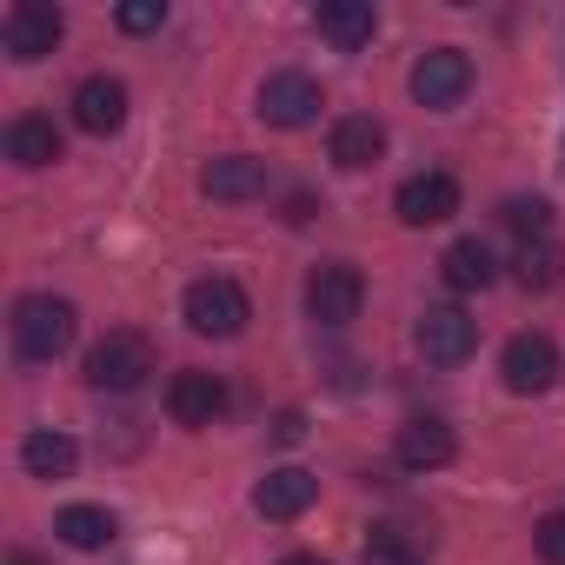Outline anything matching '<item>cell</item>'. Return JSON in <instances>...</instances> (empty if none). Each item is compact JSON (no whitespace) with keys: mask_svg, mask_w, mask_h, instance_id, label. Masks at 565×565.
Here are the masks:
<instances>
[{"mask_svg":"<svg viewBox=\"0 0 565 565\" xmlns=\"http://www.w3.org/2000/svg\"><path fill=\"white\" fill-rule=\"evenodd\" d=\"M8 333H14V353H21L28 366H54V360L81 340V313H74V300H61V294H21Z\"/></svg>","mask_w":565,"mask_h":565,"instance_id":"obj_1","label":"cell"},{"mask_svg":"<svg viewBox=\"0 0 565 565\" xmlns=\"http://www.w3.org/2000/svg\"><path fill=\"white\" fill-rule=\"evenodd\" d=\"M180 320H186L200 340H239V333H246V320H253V300H246L239 279L206 273V279H193V287H186Z\"/></svg>","mask_w":565,"mask_h":565,"instance_id":"obj_2","label":"cell"},{"mask_svg":"<svg viewBox=\"0 0 565 565\" xmlns=\"http://www.w3.org/2000/svg\"><path fill=\"white\" fill-rule=\"evenodd\" d=\"M153 340L147 333H134V327H114L94 353H87V386H100V393H140L147 380H153Z\"/></svg>","mask_w":565,"mask_h":565,"instance_id":"obj_3","label":"cell"},{"mask_svg":"<svg viewBox=\"0 0 565 565\" xmlns=\"http://www.w3.org/2000/svg\"><path fill=\"white\" fill-rule=\"evenodd\" d=\"M360 307H366V279H360L353 259H327V266L307 273V320H313V327L340 333V327L360 320Z\"/></svg>","mask_w":565,"mask_h":565,"instance_id":"obj_4","label":"cell"},{"mask_svg":"<svg viewBox=\"0 0 565 565\" xmlns=\"http://www.w3.org/2000/svg\"><path fill=\"white\" fill-rule=\"evenodd\" d=\"M61 34H67V14L47 8V0H14V8L0 14V47H8V61H21V67L47 61L61 47Z\"/></svg>","mask_w":565,"mask_h":565,"instance_id":"obj_5","label":"cell"},{"mask_svg":"<svg viewBox=\"0 0 565 565\" xmlns=\"http://www.w3.org/2000/svg\"><path fill=\"white\" fill-rule=\"evenodd\" d=\"M320 107H327V94H320V81L300 74V67H279V74H266V87H259V120L279 127V134L313 127Z\"/></svg>","mask_w":565,"mask_h":565,"instance_id":"obj_6","label":"cell"},{"mask_svg":"<svg viewBox=\"0 0 565 565\" xmlns=\"http://www.w3.org/2000/svg\"><path fill=\"white\" fill-rule=\"evenodd\" d=\"M466 94H472V61H466L459 47H433V54L413 61V100H419V107L452 114Z\"/></svg>","mask_w":565,"mask_h":565,"instance_id":"obj_7","label":"cell"},{"mask_svg":"<svg viewBox=\"0 0 565 565\" xmlns=\"http://www.w3.org/2000/svg\"><path fill=\"white\" fill-rule=\"evenodd\" d=\"M413 340H419V353L433 366H466L479 353V320H466L459 307H426L419 327H413Z\"/></svg>","mask_w":565,"mask_h":565,"instance_id":"obj_8","label":"cell"},{"mask_svg":"<svg viewBox=\"0 0 565 565\" xmlns=\"http://www.w3.org/2000/svg\"><path fill=\"white\" fill-rule=\"evenodd\" d=\"M226 406H233V393H226V380H220V373L186 366V373H173V380H167V419H173V426H213Z\"/></svg>","mask_w":565,"mask_h":565,"instance_id":"obj_9","label":"cell"},{"mask_svg":"<svg viewBox=\"0 0 565 565\" xmlns=\"http://www.w3.org/2000/svg\"><path fill=\"white\" fill-rule=\"evenodd\" d=\"M393 213H399L406 226H439V220H452V213H459V180H452V173H439V167H426V173L399 180Z\"/></svg>","mask_w":565,"mask_h":565,"instance_id":"obj_10","label":"cell"},{"mask_svg":"<svg viewBox=\"0 0 565 565\" xmlns=\"http://www.w3.org/2000/svg\"><path fill=\"white\" fill-rule=\"evenodd\" d=\"M499 380H505L512 393H545V386L558 380V347H552L545 333H512L505 353H499Z\"/></svg>","mask_w":565,"mask_h":565,"instance_id":"obj_11","label":"cell"},{"mask_svg":"<svg viewBox=\"0 0 565 565\" xmlns=\"http://www.w3.org/2000/svg\"><path fill=\"white\" fill-rule=\"evenodd\" d=\"M452 452H459V433H452L439 413L406 419L399 439H393V459H399L406 472H439V466H452Z\"/></svg>","mask_w":565,"mask_h":565,"instance_id":"obj_12","label":"cell"},{"mask_svg":"<svg viewBox=\"0 0 565 565\" xmlns=\"http://www.w3.org/2000/svg\"><path fill=\"white\" fill-rule=\"evenodd\" d=\"M74 127L94 134V140L120 134V127H127V81H114V74H87V81L74 87Z\"/></svg>","mask_w":565,"mask_h":565,"instance_id":"obj_13","label":"cell"},{"mask_svg":"<svg viewBox=\"0 0 565 565\" xmlns=\"http://www.w3.org/2000/svg\"><path fill=\"white\" fill-rule=\"evenodd\" d=\"M313 499H320V479H313L307 466H273V472L253 486V512H259V519H300Z\"/></svg>","mask_w":565,"mask_h":565,"instance_id":"obj_14","label":"cell"},{"mask_svg":"<svg viewBox=\"0 0 565 565\" xmlns=\"http://www.w3.org/2000/svg\"><path fill=\"white\" fill-rule=\"evenodd\" d=\"M0 147H8V160H14V167L41 173V167H54V160H61V127H54L47 114H14V120H8V134H0Z\"/></svg>","mask_w":565,"mask_h":565,"instance_id":"obj_15","label":"cell"},{"mask_svg":"<svg viewBox=\"0 0 565 565\" xmlns=\"http://www.w3.org/2000/svg\"><path fill=\"white\" fill-rule=\"evenodd\" d=\"M327 153H333L340 173H360V167H373V160L386 153V127H380L373 114H347V120H333Z\"/></svg>","mask_w":565,"mask_h":565,"instance_id":"obj_16","label":"cell"},{"mask_svg":"<svg viewBox=\"0 0 565 565\" xmlns=\"http://www.w3.org/2000/svg\"><path fill=\"white\" fill-rule=\"evenodd\" d=\"M360 558H366V565H426V558H433V539H426L419 525H406V519H373Z\"/></svg>","mask_w":565,"mask_h":565,"instance_id":"obj_17","label":"cell"},{"mask_svg":"<svg viewBox=\"0 0 565 565\" xmlns=\"http://www.w3.org/2000/svg\"><path fill=\"white\" fill-rule=\"evenodd\" d=\"M313 28H320V41H333L340 54H360V47L373 41L380 14H373V0H327V8L313 14Z\"/></svg>","mask_w":565,"mask_h":565,"instance_id":"obj_18","label":"cell"},{"mask_svg":"<svg viewBox=\"0 0 565 565\" xmlns=\"http://www.w3.org/2000/svg\"><path fill=\"white\" fill-rule=\"evenodd\" d=\"M439 279H446L452 294H486L492 279H499V259H492L486 239H452V246L439 253Z\"/></svg>","mask_w":565,"mask_h":565,"instance_id":"obj_19","label":"cell"},{"mask_svg":"<svg viewBox=\"0 0 565 565\" xmlns=\"http://www.w3.org/2000/svg\"><path fill=\"white\" fill-rule=\"evenodd\" d=\"M200 186H206V200H226V206H239V200H259V193H266V160L226 153V160H213V167L200 173Z\"/></svg>","mask_w":565,"mask_h":565,"instance_id":"obj_20","label":"cell"},{"mask_svg":"<svg viewBox=\"0 0 565 565\" xmlns=\"http://www.w3.org/2000/svg\"><path fill=\"white\" fill-rule=\"evenodd\" d=\"M21 466H28L34 479H74L81 446H74V433H61V426H34V433L21 439Z\"/></svg>","mask_w":565,"mask_h":565,"instance_id":"obj_21","label":"cell"},{"mask_svg":"<svg viewBox=\"0 0 565 565\" xmlns=\"http://www.w3.org/2000/svg\"><path fill=\"white\" fill-rule=\"evenodd\" d=\"M512 279H519L525 294H552L558 279H565V246H558V239H532V246H519Z\"/></svg>","mask_w":565,"mask_h":565,"instance_id":"obj_22","label":"cell"},{"mask_svg":"<svg viewBox=\"0 0 565 565\" xmlns=\"http://www.w3.org/2000/svg\"><path fill=\"white\" fill-rule=\"evenodd\" d=\"M54 532H61V545H74V552H100L120 525H114L107 505H67V512L54 519Z\"/></svg>","mask_w":565,"mask_h":565,"instance_id":"obj_23","label":"cell"},{"mask_svg":"<svg viewBox=\"0 0 565 565\" xmlns=\"http://www.w3.org/2000/svg\"><path fill=\"white\" fill-rule=\"evenodd\" d=\"M499 220L519 233V246H532V239H552V206H545L539 193H532V200H525V193H519V200H505V206H499Z\"/></svg>","mask_w":565,"mask_h":565,"instance_id":"obj_24","label":"cell"},{"mask_svg":"<svg viewBox=\"0 0 565 565\" xmlns=\"http://www.w3.org/2000/svg\"><path fill=\"white\" fill-rule=\"evenodd\" d=\"M120 34H160L167 28V0H127V8H114Z\"/></svg>","mask_w":565,"mask_h":565,"instance_id":"obj_25","label":"cell"},{"mask_svg":"<svg viewBox=\"0 0 565 565\" xmlns=\"http://www.w3.org/2000/svg\"><path fill=\"white\" fill-rule=\"evenodd\" d=\"M532 545H539L545 565H565V512H545L539 532H532Z\"/></svg>","mask_w":565,"mask_h":565,"instance_id":"obj_26","label":"cell"},{"mask_svg":"<svg viewBox=\"0 0 565 565\" xmlns=\"http://www.w3.org/2000/svg\"><path fill=\"white\" fill-rule=\"evenodd\" d=\"M266 433H273V446H300V439H307V413H294V406H287V413H273Z\"/></svg>","mask_w":565,"mask_h":565,"instance_id":"obj_27","label":"cell"},{"mask_svg":"<svg viewBox=\"0 0 565 565\" xmlns=\"http://www.w3.org/2000/svg\"><path fill=\"white\" fill-rule=\"evenodd\" d=\"M313 213H320V206H313V193H294V200H287V220H294V226H307Z\"/></svg>","mask_w":565,"mask_h":565,"instance_id":"obj_28","label":"cell"},{"mask_svg":"<svg viewBox=\"0 0 565 565\" xmlns=\"http://www.w3.org/2000/svg\"><path fill=\"white\" fill-rule=\"evenodd\" d=\"M279 565H327V558H320V552H287Z\"/></svg>","mask_w":565,"mask_h":565,"instance_id":"obj_29","label":"cell"},{"mask_svg":"<svg viewBox=\"0 0 565 565\" xmlns=\"http://www.w3.org/2000/svg\"><path fill=\"white\" fill-rule=\"evenodd\" d=\"M8 565H41V558H28V552H14V558H8Z\"/></svg>","mask_w":565,"mask_h":565,"instance_id":"obj_30","label":"cell"}]
</instances>
